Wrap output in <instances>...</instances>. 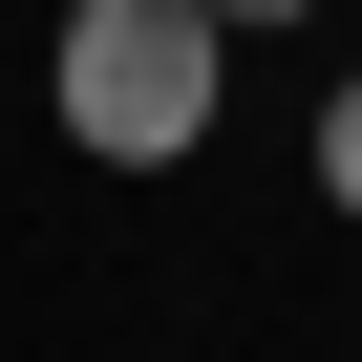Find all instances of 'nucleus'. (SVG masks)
<instances>
[{"mask_svg":"<svg viewBox=\"0 0 362 362\" xmlns=\"http://www.w3.org/2000/svg\"><path fill=\"white\" fill-rule=\"evenodd\" d=\"M43 107L86 170H192L214 107H235V22L214 0H64L43 22Z\"/></svg>","mask_w":362,"mask_h":362,"instance_id":"f257e3e1","label":"nucleus"},{"mask_svg":"<svg viewBox=\"0 0 362 362\" xmlns=\"http://www.w3.org/2000/svg\"><path fill=\"white\" fill-rule=\"evenodd\" d=\"M214 22H235V43H256V22H320V0H214Z\"/></svg>","mask_w":362,"mask_h":362,"instance_id":"7ed1b4c3","label":"nucleus"},{"mask_svg":"<svg viewBox=\"0 0 362 362\" xmlns=\"http://www.w3.org/2000/svg\"><path fill=\"white\" fill-rule=\"evenodd\" d=\"M320 192H341V214H362V64H341V86H320Z\"/></svg>","mask_w":362,"mask_h":362,"instance_id":"f03ea898","label":"nucleus"}]
</instances>
